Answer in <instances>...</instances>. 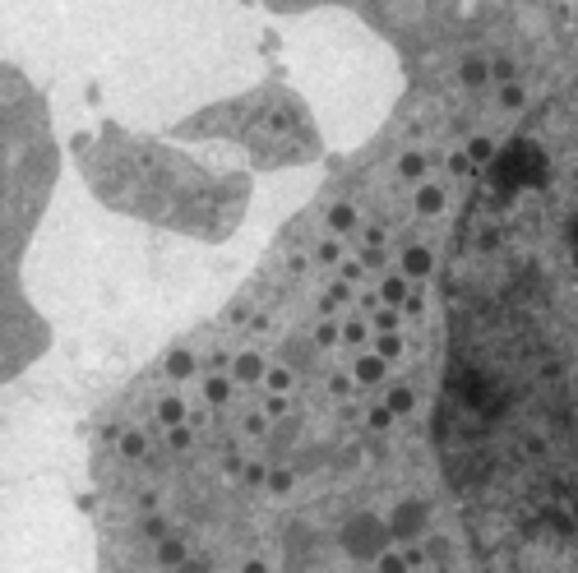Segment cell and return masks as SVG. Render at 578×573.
Segmentation results:
<instances>
[{
    "label": "cell",
    "instance_id": "6da1fadb",
    "mask_svg": "<svg viewBox=\"0 0 578 573\" xmlns=\"http://www.w3.org/2000/svg\"><path fill=\"white\" fill-rule=\"evenodd\" d=\"M435 463L495 569H578V79L504 134L454 222Z\"/></svg>",
    "mask_w": 578,
    "mask_h": 573
}]
</instances>
